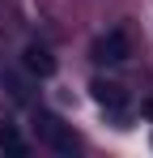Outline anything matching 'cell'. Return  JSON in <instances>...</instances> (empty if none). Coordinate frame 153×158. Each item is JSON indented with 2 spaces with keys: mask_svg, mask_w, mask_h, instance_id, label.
I'll return each mask as SVG.
<instances>
[{
  "mask_svg": "<svg viewBox=\"0 0 153 158\" xmlns=\"http://www.w3.org/2000/svg\"><path fill=\"white\" fill-rule=\"evenodd\" d=\"M34 132H38V141L51 145L55 154H73V150H76L73 128H68L60 115H51V111H38V115H34Z\"/></svg>",
  "mask_w": 153,
  "mask_h": 158,
  "instance_id": "6da1fadb",
  "label": "cell"
},
{
  "mask_svg": "<svg viewBox=\"0 0 153 158\" xmlns=\"http://www.w3.org/2000/svg\"><path fill=\"white\" fill-rule=\"evenodd\" d=\"M128 56H132V47H128L124 30H111V34H102L98 43H94V60L98 64H124Z\"/></svg>",
  "mask_w": 153,
  "mask_h": 158,
  "instance_id": "7a4b0ae2",
  "label": "cell"
},
{
  "mask_svg": "<svg viewBox=\"0 0 153 158\" xmlns=\"http://www.w3.org/2000/svg\"><path fill=\"white\" fill-rule=\"evenodd\" d=\"M89 90H94V103H98V107L115 111V115L128 111V90H124V85H115V81H94Z\"/></svg>",
  "mask_w": 153,
  "mask_h": 158,
  "instance_id": "3957f363",
  "label": "cell"
},
{
  "mask_svg": "<svg viewBox=\"0 0 153 158\" xmlns=\"http://www.w3.org/2000/svg\"><path fill=\"white\" fill-rule=\"evenodd\" d=\"M22 64L30 73H38V77H51V73H55V56H51L47 47H38V43H30L22 52Z\"/></svg>",
  "mask_w": 153,
  "mask_h": 158,
  "instance_id": "277c9868",
  "label": "cell"
},
{
  "mask_svg": "<svg viewBox=\"0 0 153 158\" xmlns=\"http://www.w3.org/2000/svg\"><path fill=\"white\" fill-rule=\"evenodd\" d=\"M0 150H4V154H17V158L26 154V141L17 137V128H13V124H0Z\"/></svg>",
  "mask_w": 153,
  "mask_h": 158,
  "instance_id": "5b68a950",
  "label": "cell"
},
{
  "mask_svg": "<svg viewBox=\"0 0 153 158\" xmlns=\"http://www.w3.org/2000/svg\"><path fill=\"white\" fill-rule=\"evenodd\" d=\"M4 85H9L13 98H26V90H22V81H17V77H4Z\"/></svg>",
  "mask_w": 153,
  "mask_h": 158,
  "instance_id": "8992f818",
  "label": "cell"
}]
</instances>
